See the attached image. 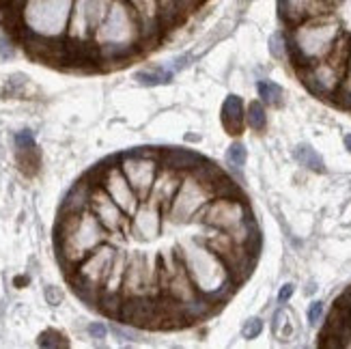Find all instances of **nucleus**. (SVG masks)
Here are the masks:
<instances>
[{
  "label": "nucleus",
  "instance_id": "obj_1",
  "mask_svg": "<svg viewBox=\"0 0 351 349\" xmlns=\"http://www.w3.org/2000/svg\"><path fill=\"white\" fill-rule=\"evenodd\" d=\"M145 39L143 18L128 0H112L104 22L93 33L101 60H125L141 48Z\"/></svg>",
  "mask_w": 351,
  "mask_h": 349
},
{
  "label": "nucleus",
  "instance_id": "obj_2",
  "mask_svg": "<svg viewBox=\"0 0 351 349\" xmlns=\"http://www.w3.org/2000/svg\"><path fill=\"white\" fill-rule=\"evenodd\" d=\"M104 241H108V231L90 209L82 214L58 216L56 222V252L58 259L71 272L84 256H88Z\"/></svg>",
  "mask_w": 351,
  "mask_h": 349
},
{
  "label": "nucleus",
  "instance_id": "obj_3",
  "mask_svg": "<svg viewBox=\"0 0 351 349\" xmlns=\"http://www.w3.org/2000/svg\"><path fill=\"white\" fill-rule=\"evenodd\" d=\"M179 254L198 291L207 296L211 302H216V304H220L222 300L228 298L235 280L231 276V272H228L226 263L216 252L207 248L205 244L188 241V244L183 246V252Z\"/></svg>",
  "mask_w": 351,
  "mask_h": 349
},
{
  "label": "nucleus",
  "instance_id": "obj_4",
  "mask_svg": "<svg viewBox=\"0 0 351 349\" xmlns=\"http://www.w3.org/2000/svg\"><path fill=\"white\" fill-rule=\"evenodd\" d=\"M73 0H22L18 9L20 35L60 39L67 35Z\"/></svg>",
  "mask_w": 351,
  "mask_h": 349
},
{
  "label": "nucleus",
  "instance_id": "obj_5",
  "mask_svg": "<svg viewBox=\"0 0 351 349\" xmlns=\"http://www.w3.org/2000/svg\"><path fill=\"white\" fill-rule=\"evenodd\" d=\"M339 35L341 28L337 22H322L319 18H313L298 24L291 41H289L293 63L302 69L324 60L332 52Z\"/></svg>",
  "mask_w": 351,
  "mask_h": 349
},
{
  "label": "nucleus",
  "instance_id": "obj_6",
  "mask_svg": "<svg viewBox=\"0 0 351 349\" xmlns=\"http://www.w3.org/2000/svg\"><path fill=\"white\" fill-rule=\"evenodd\" d=\"M213 196L216 194H213V190L207 184H203L201 179H196L192 173H188L181 177V184L173 196L169 209H166V214L177 224L201 220L205 207L211 203Z\"/></svg>",
  "mask_w": 351,
  "mask_h": 349
},
{
  "label": "nucleus",
  "instance_id": "obj_7",
  "mask_svg": "<svg viewBox=\"0 0 351 349\" xmlns=\"http://www.w3.org/2000/svg\"><path fill=\"white\" fill-rule=\"evenodd\" d=\"M121 171L125 173L128 181L136 194L141 196V201L149 199L151 188L156 184V177L160 173V151L149 154V151H132L119 158Z\"/></svg>",
  "mask_w": 351,
  "mask_h": 349
},
{
  "label": "nucleus",
  "instance_id": "obj_8",
  "mask_svg": "<svg viewBox=\"0 0 351 349\" xmlns=\"http://www.w3.org/2000/svg\"><path fill=\"white\" fill-rule=\"evenodd\" d=\"M112 0H73L67 37L78 41H93V33L104 22Z\"/></svg>",
  "mask_w": 351,
  "mask_h": 349
},
{
  "label": "nucleus",
  "instance_id": "obj_9",
  "mask_svg": "<svg viewBox=\"0 0 351 349\" xmlns=\"http://www.w3.org/2000/svg\"><path fill=\"white\" fill-rule=\"evenodd\" d=\"M97 177H99V186L110 194V199L123 209L128 216H134V211L141 205V196L132 188L125 173L121 171V166L119 164L99 166Z\"/></svg>",
  "mask_w": 351,
  "mask_h": 349
},
{
  "label": "nucleus",
  "instance_id": "obj_10",
  "mask_svg": "<svg viewBox=\"0 0 351 349\" xmlns=\"http://www.w3.org/2000/svg\"><path fill=\"white\" fill-rule=\"evenodd\" d=\"M154 287H160V269L151 267L145 254H134L128 259L123 296H154Z\"/></svg>",
  "mask_w": 351,
  "mask_h": 349
},
{
  "label": "nucleus",
  "instance_id": "obj_11",
  "mask_svg": "<svg viewBox=\"0 0 351 349\" xmlns=\"http://www.w3.org/2000/svg\"><path fill=\"white\" fill-rule=\"evenodd\" d=\"M88 209L97 216V220L104 224V229L108 233L119 235V231L125 229V226L130 224L125 218L128 214L110 199V194L99 186V181L93 188V194H90V207Z\"/></svg>",
  "mask_w": 351,
  "mask_h": 349
},
{
  "label": "nucleus",
  "instance_id": "obj_12",
  "mask_svg": "<svg viewBox=\"0 0 351 349\" xmlns=\"http://www.w3.org/2000/svg\"><path fill=\"white\" fill-rule=\"evenodd\" d=\"M164 207L154 201V199H145L141 201L138 209L134 211L132 216V231L138 239H156L162 231V218H164Z\"/></svg>",
  "mask_w": 351,
  "mask_h": 349
},
{
  "label": "nucleus",
  "instance_id": "obj_13",
  "mask_svg": "<svg viewBox=\"0 0 351 349\" xmlns=\"http://www.w3.org/2000/svg\"><path fill=\"white\" fill-rule=\"evenodd\" d=\"M99 179L90 181V173L84 175L80 181H75V184L69 188V192L65 194L63 203H60V209H58V216H67V214H82L90 207V194H93V188Z\"/></svg>",
  "mask_w": 351,
  "mask_h": 349
},
{
  "label": "nucleus",
  "instance_id": "obj_14",
  "mask_svg": "<svg viewBox=\"0 0 351 349\" xmlns=\"http://www.w3.org/2000/svg\"><path fill=\"white\" fill-rule=\"evenodd\" d=\"M322 13H326L324 0H280L282 20L291 24H302L306 20L319 18Z\"/></svg>",
  "mask_w": 351,
  "mask_h": 349
},
{
  "label": "nucleus",
  "instance_id": "obj_15",
  "mask_svg": "<svg viewBox=\"0 0 351 349\" xmlns=\"http://www.w3.org/2000/svg\"><path fill=\"white\" fill-rule=\"evenodd\" d=\"M203 162H205V158L192 149H175L173 147V149L160 151V166L171 169L175 173H181V175H188V173L196 171Z\"/></svg>",
  "mask_w": 351,
  "mask_h": 349
},
{
  "label": "nucleus",
  "instance_id": "obj_16",
  "mask_svg": "<svg viewBox=\"0 0 351 349\" xmlns=\"http://www.w3.org/2000/svg\"><path fill=\"white\" fill-rule=\"evenodd\" d=\"M181 177H183L181 173H175L171 169H164V166H160V173L156 177L154 188H151L149 199L158 201L164 207V211H166V209H169V205H171V201H173V196H175L179 184H181Z\"/></svg>",
  "mask_w": 351,
  "mask_h": 349
},
{
  "label": "nucleus",
  "instance_id": "obj_17",
  "mask_svg": "<svg viewBox=\"0 0 351 349\" xmlns=\"http://www.w3.org/2000/svg\"><path fill=\"white\" fill-rule=\"evenodd\" d=\"M220 119L222 125L231 132V134H239L243 123H246V110H243V101L237 95H228L220 108Z\"/></svg>",
  "mask_w": 351,
  "mask_h": 349
},
{
  "label": "nucleus",
  "instance_id": "obj_18",
  "mask_svg": "<svg viewBox=\"0 0 351 349\" xmlns=\"http://www.w3.org/2000/svg\"><path fill=\"white\" fill-rule=\"evenodd\" d=\"M125 269H128V254L123 250H117L112 267L108 272V276H106V282L101 287V291H106V293H123Z\"/></svg>",
  "mask_w": 351,
  "mask_h": 349
},
{
  "label": "nucleus",
  "instance_id": "obj_19",
  "mask_svg": "<svg viewBox=\"0 0 351 349\" xmlns=\"http://www.w3.org/2000/svg\"><path fill=\"white\" fill-rule=\"evenodd\" d=\"M128 3L138 11V15L143 18V26H145V39L151 30H156L162 18V7L158 0H128Z\"/></svg>",
  "mask_w": 351,
  "mask_h": 349
},
{
  "label": "nucleus",
  "instance_id": "obj_20",
  "mask_svg": "<svg viewBox=\"0 0 351 349\" xmlns=\"http://www.w3.org/2000/svg\"><path fill=\"white\" fill-rule=\"evenodd\" d=\"M175 67L173 65H158V67H149L141 69L134 73V80L143 84V86H160V84H169L175 78Z\"/></svg>",
  "mask_w": 351,
  "mask_h": 349
},
{
  "label": "nucleus",
  "instance_id": "obj_21",
  "mask_svg": "<svg viewBox=\"0 0 351 349\" xmlns=\"http://www.w3.org/2000/svg\"><path fill=\"white\" fill-rule=\"evenodd\" d=\"M295 160L300 162V166H304V169L315 171V173H326V164H324L322 156H319L311 145H300L295 149Z\"/></svg>",
  "mask_w": 351,
  "mask_h": 349
},
{
  "label": "nucleus",
  "instance_id": "obj_22",
  "mask_svg": "<svg viewBox=\"0 0 351 349\" xmlns=\"http://www.w3.org/2000/svg\"><path fill=\"white\" fill-rule=\"evenodd\" d=\"M246 125L254 132H263L267 128V112L263 101H250L248 110H246Z\"/></svg>",
  "mask_w": 351,
  "mask_h": 349
},
{
  "label": "nucleus",
  "instance_id": "obj_23",
  "mask_svg": "<svg viewBox=\"0 0 351 349\" xmlns=\"http://www.w3.org/2000/svg\"><path fill=\"white\" fill-rule=\"evenodd\" d=\"M256 93L263 104L269 106H280L282 104V86L271 82V80H258L256 82Z\"/></svg>",
  "mask_w": 351,
  "mask_h": 349
},
{
  "label": "nucleus",
  "instance_id": "obj_24",
  "mask_svg": "<svg viewBox=\"0 0 351 349\" xmlns=\"http://www.w3.org/2000/svg\"><path fill=\"white\" fill-rule=\"evenodd\" d=\"M248 160V151L243 147V143H231V147L226 149V164L231 166L233 171H241L246 166Z\"/></svg>",
  "mask_w": 351,
  "mask_h": 349
},
{
  "label": "nucleus",
  "instance_id": "obj_25",
  "mask_svg": "<svg viewBox=\"0 0 351 349\" xmlns=\"http://www.w3.org/2000/svg\"><path fill=\"white\" fill-rule=\"evenodd\" d=\"M18 164H20V169L24 173H28V175L37 173V169H39V151H37V147L18 151Z\"/></svg>",
  "mask_w": 351,
  "mask_h": 349
},
{
  "label": "nucleus",
  "instance_id": "obj_26",
  "mask_svg": "<svg viewBox=\"0 0 351 349\" xmlns=\"http://www.w3.org/2000/svg\"><path fill=\"white\" fill-rule=\"evenodd\" d=\"M39 347H69V341L58 330H45L39 335Z\"/></svg>",
  "mask_w": 351,
  "mask_h": 349
},
{
  "label": "nucleus",
  "instance_id": "obj_27",
  "mask_svg": "<svg viewBox=\"0 0 351 349\" xmlns=\"http://www.w3.org/2000/svg\"><path fill=\"white\" fill-rule=\"evenodd\" d=\"M287 50H289V43H287V39H285V33H274L271 37H269V54L274 56V58H278V60H282L285 58V54H287Z\"/></svg>",
  "mask_w": 351,
  "mask_h": 349
},
{
  "label": "nucleus",
  "instance_id": "obj_28",
  "mask_svg": "<svg viewBox=\"0 0 351 349\" xmlns=\"http://www.w3.org/2000/svg\"><path fill=\"white\" fill-rule=\"evenodd\" d=\"M261 332H263V322L258 320V317H252V320H248L246 324H243L241 337L246 341H252V339H256L258 335H261Z\"/></svg>",
  "mask_w": 351,
  "mask_h": 349
},
{
  "label": "nucleus",
  "instance_id": "obj_29",
  "mask_svg": "<svg viewBox=\"0 0 351 349\" xmlns=\"http://www.w3.org/2000/svg\"><path fill=\"white\" fill-rule=\"evenodd\" d=\"M110 332L117 337V339H121V341H138V332L134 330V326H128V324H112L110 326Z\"/></svg>",
  "mask_w": 351,
  "mask_h": 349
},
{
  "label": "nucleus",
  "instance_id": "obj_30",
  "mask_svg": "<svg viewBox=\"0 0 351 349\" xmlns=\"http://www.w3.org/2000/svg\"><path fill=\"white\" fill-rule=\"evenodd\" d=\"M13 143H15V149H18V151H24V149H33V147H37L35 136H33V132H30V130H22V132L15 134Z\"/></svg>",
  "mask_w": 351,
  "mask_h": 349
},
{
  "label": "nucleus",
  "instance_id": "obj_31",
  "mask_svg": "<svg viewBox=\"0 0 351 349\" xmlns=\"http://www.w3.org/2000/svg\"><path fill=\"white\" fill-rule=\"evenodd\" d=\"M282 328H287L289 332H291V322H289V313L280 309L276 315H274V335H276L278 339H282V335H285V330H282Z\"/></svg>",
  "mask_w": 351,
  "mask_h": 349
},
{
  "label": "nucleus",
  "instance_id": "obj_32",
  "mask_svg": "<svg viewBox=\"0 0 351 349\" xmlns=\"http://www.w3.org/2000/svg\"><path fill=\"white\" fill-rule=\"evenodd\" d=\"M43 296H45V302H48L50 306H58L60 302H63V291H60L58 287H54V285H48V287H45Z\"/></svg>",
  "mask_w": 351,
  "mask_h": 349
},
{
  "label": "nucleus",
  "instance_id": "obj_33",
  "mask_svg": "<svg viewBox=\"0 0 351 349\" xmlns=\"http://www.w3.org/2000/svg\"><path fill=\"white\" fill-rule=\"evenodd\" d=\"M322 317H324V302H313V304L308 306V324L317 326L319 322H322Z\"/></svg>",
  "mask_w": 351,
  "mask_h": 349
},
{
  "label": "nucleus",
  "instance_id": "obj_34",
  "mask_svg": "<svg viewBox=\"0 0 351 349\" xmlns=\"http://www.w3.org/2000/svg\"><path fill=\"white\" fill-rule=\"evenodd\" d=\"M88 335L97 339V341H104L106 337H108V326L101 324V322H95V324H90L88 326Z\"/></svg>",
  "mask_w": 351,
  "mask_h": 349
},
{
  "label": "nucleus",
  "instance_id": "obj_35",
  "mask_svg": "<svg viewBox=\"0 0 351 349\" xmlns=\"http://www.w3.org/2000/svg\"><path fill=\"white\" fill-rule=\"evenodd\" d=\"M13 54H15L13 43L7 37H0V60H9L13 58Z\"/></svg>",
  "mask_w": 351,
  "mask_h": 349
},
{
  "label": "nucleus",
  "instance_id": "obj_36",
  "mask_svg": "<svg viewBox=\"0 0 351 349\" xmlns=\"http://www.w3.org/2000/svg\"><path fill=\"white\" fill-rule=\"evenodd\" d=\"M293 291H295V285H293V282L282 285V289H280V293H278V302H280V304H285V302L291 300Z\"/></svg>",
  "mask_w": 351,
  "mask_h": 349
},
{
  "label": "nucleus",
  "instance_id": "obj_37",
  "mask_svg": "<svg viewBox=\"0 0 351 349\" xmlns=\"http://www.w3.org/2000/svg\"><path fill=\"white\" fill-rule=\"evenodd\" d=\"M337 304L339 306H343V309H347V311H351V287H349V289L337 300Z\"/></svg>",
  "mask_w": 351,
  "mask_h": 349
},
{
  "label": "nucleus",
  "instance_id": "obj_38",
  "mask_svg": "<svg viewBox=\"0 0 351 349\" xmlns=\"http://www.w3.org/2000/svg\"><path fill=\"white\" fill-rule=\"evenodd\" d=\"M13 282H15V287H20V289H22V285H28V278L26 276H18Z\"/></svg>",
  "mask_w": 351,
  "mask_h": 349
},
{
  "label": "nucleus",
  "instance_id": "obj_39",
  "mask_svg": "<svg viewBox=\"0 0 351 349\" xmlns=\"http://www.w3.org/2000/svg\"><path fill=\"white\" fill-rule=\"evenodd\" d=\"M345 149L351 154V134H347V136H345Z\"/></svg>",
  "mask_w": 351,
  "mask_h": 349
},
{
  "label": "nucleus",
  "instance_id": "obj_40",
  "mask_svg": "<svg viewBox=\"0 0 351 349\" xmlns=\"http://www.w3.org/2000/svg\"><path fill=\"white\" fill-rule=\"evenodd\" d=\"M248 3H250V0H239V5H241V7H246Z\"/></svg>",
  "mask_w": 351,
  "mask_h": 349
}]
</instances>
